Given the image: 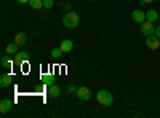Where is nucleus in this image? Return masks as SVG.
<instances>
[{
    "mask_svg": "<svg viewBox=\"0 0 160 118\" xmlns=\"http://www.w3.org/2000/svg\"><path fill=\"white\" fill-rule=\"evenodd\" d=\"M78 22H80V18H78V15L75 11H68L64 15V18H62V24L68 29H75L78 26Z\"/></svg>",
    "mask_w": 160,
    "mask_h": 118,
    "instance_id": "nucleus-1",
    "label": "nucleus"
},
{
    "mask_svg": "<svg viewBox=\"0 0 160 118\" xmlns=\"http://www.w3.org/2000/svg\"><path fill=\"white\" fill-rule=\"evenodd\" d=\"M96 99H98V102L101 104V106H104V107L112 106V102H114V96L109 93V91H106V89H99L98 91V93H96Z\"/></svg>",
    "mask_w": 160,
    "mask_h": 118,
    "instance_id": "nucleus-2",
    "label": "nucleus"
},
{
    "mask_svg": "<svg viewBox=\"0 0 160 118\" xmlns=\"http://www.w3.org/2000/svg\"><path fill=\"white\" fill-rule=\"evenodd\" d=\"M141 34H142V35H146V37L154 35V34H155L154 22H151V21H148V19H146L144 22H141Z\"/></svg>",
    "mask_w": 160,
    "mask_h": 118,
    "instance_id": "nucleus-3",
    "label": "nucleus"
},
{
    "mask_svg": "<svg viewBox=\"0 0 160 118\" xmlns=\"http://www.w3.org/2000/svg\"><path fill=\"white\" fill-rule=\"evenodd\" d=\"M146 46H148L149 50H157V48H160V38L154 34V35H149L148 38H146Z\"/></svg>",
    "mask_w": 160,
    "mask_h": 118,
    "instance_id": "nucleus-4",
    "label": "nucleus"
},
{
    "mask_svg": "<svg viewBox=\"0 0 160 118\" xmlns=\"http://www.w3.org/2000/svg\"><path fill=\"white\" fill-rule=\"evenodd\" d=\"M77 97L80 99V101H90L91 99V91L87 88V86H80L78 89H77Z\"/></svg>",
    "mask_w": 160,
    "mask_h": 118,
    "instance_id": "nucleus-5",
    "label": "nucleus"
},
{
    "mask_svg": "<svg viewBox=\"0 0 160 118\" xmlns=\"http://www.w3.org/2000/svg\"><path fill=\"white\" fill-rule=\"evenodd\" d=\"M131 19L135 21V22H138V24H141V22H144L146 19V13L142 11V10H133V13H131Z\"/></svg>",
    "mask_w": 160,
    "mask_h": 118,
    "instance_id": "nucleus-6",
    "label": "nucleus"
},
{
    "mask_svg": "<svg viewBox=\"0 0 160 118\" xmlns=\"http://www.w3.org/2000/svg\"><path fill=\"white\" fill-rule=\"evenodd\" d=\"M13 109V101H10V99H7V97H3L2 101H0V113H8L10 110Z\"/></svg>",
    "mask_w": 160,
    "mask_h": 118,
    "instance_id": "nucleus-7",
    "label": "nucleus"
},
{
    "mask_svg": "<svg viewBox=\"0 0 160 118\" xmlns=\"http://www.w3.org/2000/svg\"><path fill=\"white\" fill-rule=\"evenodd\" d=\"M11 82H13V77L10 73H2L0 75V86L2 88H10Z\"/></svg>",
    "mask_w": 160,
    "mask_h": 118,
    "instance_id": "nucleus-8",
    "label": "nucleus"
},
{
    "mask_svg": "<svg viewBox=\"0 0 160 118\" xmlns=\"http://www.w3.org/2000/svg\"><path fill=\"white\" fill-rule=\"evenodd\" d=\"M15 42L18 46H22V45H26V42H28V35H26V32H19V34H16L15 35Z\"/></svg>",
    "mask_w": 160,
    "mask_h": 118,
    "instance_id": "nucleus-9",
    "label": "nucleus"
},
{
    "mask_svg": "<svg viewBox=\"0 0 160 118\" xmlns=\"http://www.w3.org/2000/svg\"><path fill=\"white\" fill-rule=\"evenodd\" d=\"M59 94H61V88H59L58 85H51V86H48V96H50L51 99H56Z\"/></svg>",
    "mask_w": 160,
    "mask_h": 118,
    "instance_id": "nucleus-10",
    "label": "nucleus"
},
{
    "mask_svg": "<svg viewBox=\"0 0 160 118\" xmlns=\"http://www.w3.org/2000/svg\"><path fill=\"white\" fill-rule=\"evenodd\" d=\"M28 59H29V54L26 53V51H19V53H16L15 62H16V64H19V65H22L24 62H28Z\"/></svg>",
    "mask_w": 160,
    "mask_h": 118,
    "instance_id": "nucleus-11",
    "label": "nucleus"
},
{
    "mask_svg": "<svg viewBox=\"0 0 160 118\" xmlns=\"http://www.w3.org/2000/svg\"><path fill=\"white\" fill-rule=\"evenodd\" d=\"M40 80H42V83H43V85H47V86L55 85V77H53L51 73H42Z\"/></svg>",
    "mask_w": 160,
    "mask_h": 118,
    "instance_id": "nucleus-12",
    "label": "nucleus"
},
{
    "mask_svg": "<svg viewBox=\"0 0 160 118\" xmlns=\"http://www.w3.org/2000/svg\"><path fill=\"white\" fill-rule=\"evenodd\" d=\"M59 48L62 50V53H71L72 48H74V43H72L71 40H64V42L61 43V46H59Z\"/></svg>",
    "mask_w": 160,
    "mask_h": 118,
    "instance_id": "nucleus-13",
    "label": "nucleus"
},
{
    "mask_svg": "<svg viewBox=\"0 0 160 118\" xmlns=\"http://www.w3.org/2000/svg\"><path fill=\"white\" fill-rule=\"evenodd\" d=\"M146 18H148V21H151V22H155L158 19V11L157 10H149L148 13H146Z\"/></svg>",
    "mask_w": 160,
    "mask_h": 118,
    "instance_id": "nucleus-14",
    "label": "nucleus"
},
{
    "mask_svg": "<svg viewBox=\"0 0 160 118\" xmlns=\"http://www.w3.org/2000/svg\"><path fill=\"white\" fill-rule=\"evenodd\" d=\"M0 64H2V67H3V69H11L13 61L10 59V56H3L2 59H0Z\"/></svg>",
    "mask_w": 160,
    "mask_h": 118,
    "instance_id": "nucleus-15",
    "label": "nucleus"
},
{
    "mask_svg": "<svg viewBox=\"0 0 160 118\" xmlns=\"http://www.w3.org/2000/svg\"><path fill=\"white\" fill-rule=\"evenodd\" d=\"M18 48H19V46H18L15 42H13V43L7 45V48H5V50H7V53H8V54H16V53H18Z\"/></svg>",
    "mask_w": 160,
    "mask_h": 118,
    "instance_id": "nucleus-16",
    "label": "nucleus"
},
{
    "mask_svg": "<svg viewBox=\"0 0 160 118\" xmlns=\"http://www.w3.org/2000/svg\"><path fill=\"white\" fill-rule=\"evenodd\" d=\"M31 7L34 10H40V8H43V0H31Z\"/></svg>",
    "mask_w": 160,
    "mask_h": 118,
    "instance_id": "nucleus-17",
    "label": "nucleus"
},
{
    "mask_svg": "<svg viewBox=\"0 0 160 118\" xmlns=\"http://www.w3.org/2000/svg\"><path fill=\"white\" fill-rule=\"evenodd\" d=\"M61 54H62V50L61 48H53L51 50V58L58 59V58H61Z\"/></svg>",
    "mask_w": 160,
    "mask_h": 118,
    "instance_id": "nucleus-18",
    "label": "nucleus"
},
{
    "mask_svg": "<svg viewBox=\"0 0 160 118\" xmlns=\"http://www.w3.org/2000/svg\"><path fill=\"white\" fill-rule=\"evenodd\" d=\"M53 5H55V0H43V8L50 10V8H53Z\"/></svg>",
    "mask_w": 160,
    "mask_h": 118,
    "instance_id": "nucleus-19",
    "label": "nucleus"
},
{
    "mask_svg": "<svg viewBox=\"0 0 160 118\" xmlns=\"http://www.w3.org/2000/svg\"><path fill=\"white\" fill-rule=\"evenodd\" d=\"M77 89H78V88H77L75 85H69V86H68V93H69V94H74V93H77Z\"/></svg>",
    "mask_w": 160,
    "mask_h": 118,
    "instance_id": "nucleus-20",
    "label": "nucleus"
},
{
    "mask_svg": "<svg viewBox=\"0 0 160 118\" xmlns=\"http://www.w3.org/2000/svg\"><path fill=\"white\" fill-rule=\"evenodd\" d=\"M62 7H64V10H68V11H72V10H71V8H72V5H71L69 2H66V3L62 5Z\"/></svg>",
    "mask_w": 160,
    "mask_h": 118,
    "instance_id": "nucleus-21",
    "label": "nucleus"
},
{
    "mask_svg": "<svg viewBox=\"0 0 160 118\" xmlns=\"http://www.w3.org/2000/svg\"><path fill=\"white\" fill-rule=\"evenodd\" d=\"M155 35L160 38V26H158V27H155Z\"/></svg>",
    "mask_w": 160,
    "mask_h": 118,
    "instance_id": "nucleus-22",
    "label": "nucleus"
},
{
    "mask_svg": "<svg viewBox=\"0 0 160 118\" xmlns=\"http://www.w3.org/2000/svg\"><path fill=\"white\" fill-rule=\"evenodd\" d=\"M144 3H152V2H155V0H142Z\"/></svg>",
    "mask_w": 160,
    "mask_h": 118,
    "instance_id": "nucleus-23",
    "label": "nucleus"
},
{
    "mask_svg": "<svg viewBox=\"0 0 160 118\" xmlns=\"http://www.w3.org/2000/svg\"><path fill=\"white\" fill-rule=\"evenodd\" d=\"M19 3H28V2H31V0H18Z\"/></svg>",
    "mask_w": 160,
    "mask_h": 118,
    "instance_id": "nucleus-24",
    "label": "nucleus"
},
{
    "mask_svg": "<svg viewBox=\"0 0 160 118\" xmlns=\"http://www.w3.org/2000/svg\"><path fill=\"white\" fill-rule=\"evenodd\" d=\"M91 2H95V0H91Z\"/></svg>",
    "mask_w": 160,
    "mask_h": 118,
    "instance_id": "nucleus-25",
    "label": "nucleus"
}]
</instances>
